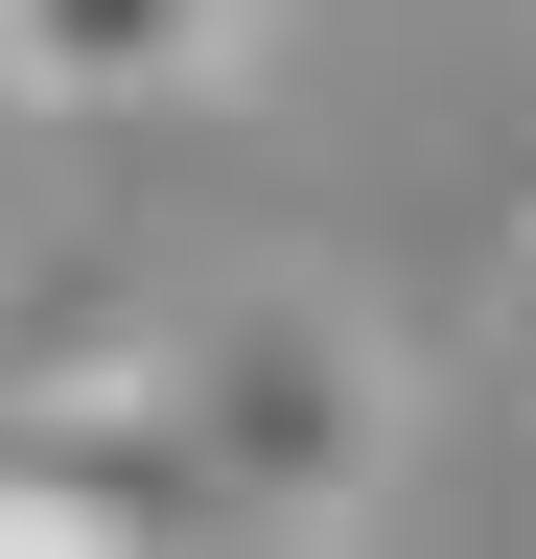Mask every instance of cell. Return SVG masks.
<instances>
[{"instance_id": "1", "label": "cell", "mask_w": 536, "mask_h": 559, "mask_svg": "<svg viewBox=\"0 0 536 559\" xmlns=\"http://www.w3.org/2000/svg\"><path fill=\"white\" fill-rule=\"evenodd\" d=\"M117 396H141L187 536H350L420 443V373H396V326L350 280H234L164 349H117Z\"/></svg>"}, {"instance_id": "2", "label": "cell", "mask_w": 536, "mask_h": 559, "mask_svg": "<svg viewBox=\"0 0 536 559\" xmlns=\"http://www.w3.org/2000/svg\"><path fill=\"white\" fill-rule=\"evenodd\" d=\"M211 70H257V0H0V94H47V117H141Z\"/></svg>"}, {"instance_id": "3", "label": "cell", "mask_w": 536, "mask_h": 559, "mask_svg": "<svg viewBox=\"0 0 536 559\" xmlns=\"http://www.w3.org/2000/svg\"><path fill=\"white\" fill-rule=\"evenodd\" d=\"M0 559H141V513H117L47 419H0Z\"/></svg>"}, {"instance_id": "4", "label": "cell", "mask_w": 536, "mask_h": 559, "mask_svg": "<svg viewBox=\"0 0 536 559\" xmlns=\"http://www.w3.org/2000/svg\"><path fill=\"white\" fill-rule=\"evenodd\" d=\"M513 326H536V234H513Z\"/></svg>"}]
</instances>
